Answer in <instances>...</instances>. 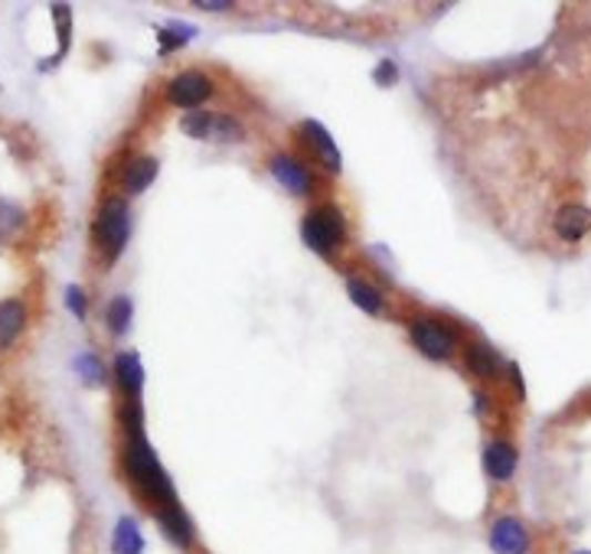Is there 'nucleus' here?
<instances>
[{"mask_svg": "<svg viewBox=\"0 0 591 554\" xmlns=\"http://www.w3.org/2000/svg\"><path fill=\"white\" fill-rule=\"evenodd\" d=\"M115 382L124 391V398H141L144 391V366L134 349H124L115 356Z\"/></svg>", "mask_w": 591, "mask_h": 554, "instance_id": "obj_15", "label": "nucleus"}, {"mask_svg": "<svg viewBox=\"0 0 591 554\" xmlns=\"http://www.w3.org/2000/svg\"><path fill=\"white\" fill-rule=\"evenodd\" d=\"M347 238H350V225L337 203H317L300 219V242L320 258H334L347 245Z\"/></svg>", "mask_w": 591, "mask_h": 554, "instance_id": "obj_2", "label": "nucleus"}, {"mask_svg": "<svg viewBox=\"0 0 591 554\" xmlns=\"http://www.w3.org/2000/svg\"><path fill=\"white\" fill-rule=\"evenodd\" d=\"M347 297L356 310L369 314V317H383L386 314V294L363 275H347Z\"/></svg>", "mask_w": 591, "mask_h": 554, "instance_id": "obj_13", "label": "nucleus"}, {"mask_svg": "<svg viewBox=\"0 0 591 554\" xmlns=\"http://www.w3.org/2000/svg\"><path fill=\"white\" fill-rule=\"evenodd\" d=\"M23 219H27V216H23L20 206L0 199V242H7L13 232H20V228H23Z\"/></svg>", "mask_w": 591, "mask_h": 554, "instance_id": "obj_22", "label": "nucleus"}, {"mask_svg": "<svg viewBox=\"0 0 591 554\" xmlns=\"http://www.w3.org/2000/svg\"><path fill=\"white\" fill-rule=\"evenodd\" d=\"M124 473H128L131 486L137 490V496L151 505L154 519L180 505L177 486H174L171 473L161 466L154 447L147 443V434H144L141 398H128V404H124Z\"/></svg>", "mask_w": 591, "mask_h": 554, "instance_id": "obj_1", "label": "nucleus"}, {"mask_svg": "<svg viewBox=\"0 0 591 554\" xmlns=\"http://www.w3.org/2000/svg\"><path fill=\"white\" fill-rule=\"evenodd\" d=\"M50 13H53V23L60 30V53H57V62H60L62 55L69 53V43H72V10H69V3H53ZM57 62H50V65H57ZM50 65H43V72Z\"/></svg>", "mask_w": 591, "mask_h": 554, "instance_id": "obj_20", "label": "nucleus"}, {"mask_svg": "<svg viewBox=\"0 0 591 554\" xmlns=\"http://www.w3.org/2000/svg\"><path fill=\"white\" fill-rule=\"evenodd\" d=\"M268 173L275 176V183H278L282 189H288V193L297 196V199H310V196L317 193L314 170L304 164L300 157L288 154V151L272 154V161H268Z\"/></svg>", "mask_w": 591, "mask_h": 554, "instance_id": "obj_8", "label": "nucleus"}, {"mask_svg": "<svg viewBox=\"0 0 591 554\" xmlns=\"http://www.w3.org/2000/svg\"><path fill=\"white\" fill-rule=\"evenodd\" d=\"M507 379H510V388H513L517 398H527V382H523V372H520L517 362H507Z\"/></svg>", "mask_w": 591, "mask_h": 554, "instance_id": "obj_25", "label": "nucleus"}, {"mask_svg": "<svg viewBox=\"0 0 591 554\" xmlns=\"http://www.w3.org/2000/svg\"><path fill=\"white\" fill-rule=\"evenodd\" d=\"M112 552L115 554H144V535L131 515H121L112 532Z\"/></svg>", "mask_w": 591, "mask_h": 554, "instance_id": "obj_17", "label": "nucleus"}, {"mask_svg": "<svg viewBox=\"0 0 591 554\" xmlns=\"http://www.w3.org/2000/svg\"><path fill=\"white\" fill-rule=\"evenodd\" d=\"M75 372H79V379L89 382V386H102V382H105V366H102L99 356H92V352H79V356H75Z\"/></svg>", "mask_w": 591, "mask_h": 554, "instance_id": "obj_21", "label": "nucleus"}, {"mask_svg": "<svg viewBox=\"0 0 591 554\" xmlns=\"http://www.w3.org/2000/svg\"><path fill=\"white\" fill-rule=\"evenodd\" d=\"M297 137L304 141V147L310 151V157L320 164L327 176H340L344 173V154L334 141V134L317 121V117H304L297 127Z\"/></svg>", "mask_w": 591, "mask_h": 554, "instance_id": "obj_7", "label": "nucleus"}, {"mask_svg": "<svg viewBox=\"0 0 591 554\" xmlns=\"http://www.w3.org/2000/svg\"><path fill=\"white\" fill-rule=\"evenodd\" d=\"M200 30L193 23H180V20H167L164 27H157V40H161V55L183 50Z\"/></svg>", "mask_w": 591, "mask_h": 554, "instance_id": "obj_18", "label": "nucleus"}, {"mask_svg": "<svg viewBox=\"0 0 591 554\" xmlns=\"http://www.w3.org/2000/svg\"><path fill=\"white\" fill-rule=\"evenodd\" d=\"M373 82H376L379 89H393V85L399 82V62H393V59H383V62L373 69Z\"/></svg>", "mask_w": 591, "mask_h": 554, "instance_id": "obj_24", "label": "nucleus"}, {"mask_svg": "<svg viewBox=\"0 0 591 554\" xmlns=\"http://www.w3.org/2000/svg\"><path fill=\"white\" fill-rule=\"evenodd\" d=\"M65 307H69V314L79 317V320L89 317V297H85V290H82L79 284H69V287H65Z\"/></svg>", "mask_w": 591, "mask_h": 554, "instance_id": "obj_23", "label": "nucleus"}, {"mask_svg": "<svg viewBox=\"0 0 591 554\" xmlns=\"http://www.w3.org/2000/svg\"><path fill=\"white\" fill-rule=\"evenodd\" d=\"M409 339L412 346L431 362H451L458 356V330L448 324V320H438V317H415L409 324Z\"/></svg>", "mask_w": 591, "mask_h": 554, "instance_id": "obj_5", "label": "nucleus"}, {"mask_svg": "<svg viewBox=\"0 0 591 554\" xmlns=\"http://www.w3.org/2000/svg\"><path fill=\"white\" fill-rule=\"evenodd\" d=\"M23 330H27V307H23V300H3L0 304V352L10 349Z\"/></svg>", "mask_w": 591, "mask_h": 554, "instance_id": "obj_16", "label": "nucleus"}, {"mask_svg": "<svg viewBox=\"0 0 591 554\" xmlns=\"http://www.w3.org/2000/svg\"><path fill=\"white\" fill-rule=\"evenodd\" d=\"M471 401H473V414H477V418H487V411H490V398L477 388L471 394Z\"/></svg>", "mask_w": 591, "mask_h": 554, "instance_id": "obj_27", "label": "nucleus"}, {"mask_svg": "<svg viewBox=\"0 0 591 554\" xmlns=\"http://www.w3.org/2000/svg\"><path fill=\"white\" fill-rule=\"evenodd\" d=\"M131 317H134L131 297H128V294L112 297V304L105 307V324H109V330L115 332V336H124V332L131 330Z\"/></svg>", "mask_w": 591, "mask_h": 554, "instance_id": "obj_19", "label": "nucleus"}, {"mask_svg": "<svg viewBox=\"0 0 591 554\" xmlns=\"http://www.w3.org/2000/svg\"><path fill=\"white\" fill-rule=\"evenodd\" d=\"M487 545L493 554H532L536 542H532L530 525L517 515H500L490 522L487 529Z\"/></svg>", "mask_w": 591, "mask_h": 554, "instance_id": "obj_9", "label": "nucleus"}, {"mask_svg": "<svg viewBox=\"0 0 591 554\" xmlns=\"http://www.w3.org/2000/svg\"><path fill=\"white\" fill-rule=\"evenodd\" d=\"M164 95H167V102H171L174 109L200 111L216 95V82H213V75L203 72V69H183V72H177V75L167 82Z\"/></svg>", "mask_w": 591, "mask_h": 554, "instance_id": "obj_6", "label": "nucleus"}, {"mask_svg": "<svg viewBox=\"0 0 591 554\" xmlns=\"http://www.w3.org/2000/svg\"><path fill=\"white\" fill-rule=\"evenodd\" d=\"M552 232H556V238H562L569 245L582 242L591 232V209L582 203H565L552 219Z\"/></svg>", "mask_w": 591, "mask_h": 554, "instance_id": "obj_11", "label": "nucleus"}, {"mask_svg": "<svg viewBox=\"0 0 591 554\" xmlns=\"http://www.w3.org/2000/svg\"><path fill=\"white\" fill-rule=\"evenodd\" d=\"M180 131L193 141H203V144H220V147H230L245 141V124L238 121L236 114L230 111H186L183 121H180Z\"/></svg>", "mask_w": 591, "mask_h": 554, "instance_id": "obj_3", "label": "nucleus"}, {"mask_svg": "<svg viewBox=\"0 0 591 554\" xmlns=\"http://www.w3.org/2000/svg\"><path fill=\"white\" fill-rule=\"evenodd\" d=\"M572 554H591V552H572Z\"/></svg>", "mask_w": 591, "mask_h": 554, "instance_id": "obj_28", "label": "nucleus"}, {"mask_svg": "<svg viewBox=\"0 0 591 554\" xmlns=\"http://www.w3.org/2000/svg\"><path fill=\"white\" fill-rule=\"evenodd\" d=\"M465 362H468L473 379H480V382H493V379H500V366H503V359H500V352H497L490 342H483V339H471V342L465 346Z\"/></svg>", "mask_w": 591, "mask_h": 554, "instance_id": "obj_12", "label": "nucleus"}, {"mask_svg": "<svg viewBox=\"0 0 591 554\" xmlns=\"http://www.w3.org/2000/svg\"><path fill=\"white\" fill-rule=\"evenodd\" d=\"M131 238V209H128V199L124 196H109L102 199L99 206V216H95V242L102 248V255L112 261H119L124 255V245Z\"/></svg>", "mask_w": 591, "mask_h": 554, "instance_id": "obj_4", "label": "nucleus"}, {"mask_svg": "<svg viewBox=\"0 0 591 554\" xmlns=\"http://www.w3.org/2000/svg\"><path fill=\"white\" fill-rule=\"evenodd\" d=\"M196 10H206V13H233L236 3H230V0H196Z\"/></svg>", "mask_w": 591, "mask_h": 554, "instance_id": "obj_26", "label": "nucleus"}, {"mask_svg": "<svg viewBox=\"0 0 591 554\" xmlns=\"http://www.w3.org/2000/svg\"><path fill=\"white\" fill-rule=\"evenodd\" d=\"M480 460H483V473L493 483H510L517 476V466H520V450H517V443L507 441V438H493L483 447Z\"/></svg>", "mask_w": 591, "mask_h": 554, "instance_id": "obj_10", "label": "nucleus"}, {"mask_svg": "<svg viewBox=\"0 0 591 554\" xmlns=\"http://www.w3.org/2000/svg\"><path fill=\"white\" fill-rule=\"evenodd\" d=\"M157 173H161L157 157L141 154V157H134L131 164L124 166V173H121V186H124V193H128V196H141V193H147V189H151V183L157 179Z\"/></svg>", "mask_w": 591, "mask_h": 554, "instance_id": "obj_14", "label": "nucleus"}]
</instances>
